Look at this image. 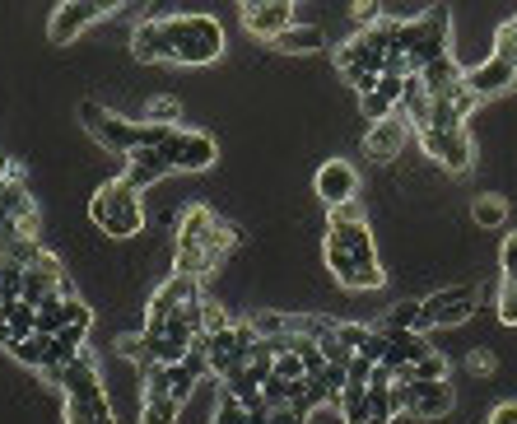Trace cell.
<instances>
[{
  "instance_id": "obj_1",
  "label": "cell",
  "mask_w": 517,
  "mask_h": 424,
  "mask_svg": "<svg viewBox=\"0 0 517 424\" xmlns=\"http://www.w3.org/2000/svg\"><path fill=\"white\" fill-rule=\"evenodd\" d=\"M201 303V280H191V275L173 271L154 289L150 308H145V327H140V336L154 350V369H173L201 345Z\"/></svg>"
},
{
  "instance_id": "obj_2",
  "label": "cell",
  "mask_w": 517,
  "mask_h": 424,
  "mask_svg": "<svg viewBox=\"0 0 517 424\" xmlns=\"http://www.w3.org/2000/svg\"><path fill=\"white\" fill-rule=\"evenodd\" d=\"M322 257H327L331 280L341 289H350V294L387 285V271H382L378 247H373V233H368V219L359 206L331 210L327 238H322Z\"/></svg>"
},
{
  "instance_id": "obj_3",
  "label": "cell",
  "mask_w": 517,
  "mask_h": 424,
  "mask_svg": "<svg viewBox=\"0 0 517 424\" xmlns=\"http://www.w3.org/2000/svg\"><path fill=\"white\" fill-rule=\"evenodd\" d=\"M173 243H177V275L201 280L243 243V233L233 229L229 219H219L210 206H187L182 219L173 224Z\"/></svg>"
},
{
  "instance_id": "obj_4",
  "label": "cell",
  "mask_w": 517,
  "mask_h": 424,
  "mask_svg": "<svg viewBox=\"0 0 517 424\" xmlns=\"http://www.w3.org/2000/svg\"><path fill=\"white\" fill-rule=\"evenodd\" d=\"M52 383L61 387V397H66V424H117L94 355H75Z\"/></svg>"
},
{
  "instance_id": "obj_5",
  "label": "cell",
  "mask_w": 517,
  "mask_h": 424,
  "mask_svg": "<svg viewBox=\"0 0 517 424\" xmlns=\"http://www.w3.org/2000/svg\"><path fill=\"white\" fill-rule=\"evenodd\" d=\"M80 122H84V131L98 140V145H108V150H117V154H140V150H150V145H159L164 140V131L159 126H145V122H126V117H117V112H108V108H98L94 98H84L80 103Z\"/></svg>"
},
{
  "instance_id": "obj_6",
  "label": "cell",
  "mask_w": 517,
  "mask_h": 424,
  "mask_svg": "<svg viewBox=\"0 0 517 424\" xmlns=\"http://www.w3.org/2000/svg\"><path fill=\"white\" fill-rule=\"evenodd\" d=\"M89 219H94L98 229L108 233V238H136L145 229V206H140V192L131 182L112 178L103 182L89 201Z\"/></svg>"
},
{
  "instance_id": "obj_7",
  "label": "cell",
  "mask_w": 517,
  "mask_h": 424,
  "mask_svg": "<svg viewBox=\"0 0 517 424\" xmlns=\"http://www.w3.org/2000/svg\"><path fill=\"white\" fill-rule=\"evenodd\" d=\"M224 56V28L210 19V14H177V47H173V61L177 66H215Z\"/></svg>"
},
{
  "instance_id": "obj_8",
  "label": "cell",
  "mask_w": 517,
  "mask_h": 424,
  "mask_svg": "<svg viewBox=\"0 0 517 424\" xmlns=\"http://www.w3.org/2000/svg\"><path fill=\"white\" fill-rule=\"evenodd\" d=\"M480 303H485V294L476 285L438 289V294L420 299V331L429 336L434 327H462V322H471L480 313Z\"/></svg>"
},
{
  "instance_id": "obj_9",
  "label": "cell",
  "mask_w": 517,
  "mask_h": 424,
  "mask_svg": "<svg viewBox=\"0 0 517 424\" xmlns=\"http://www.w3.org/2000/svg\"><path fill=\"white\" fill-rule=\"evenodd\" d=\"M159 154H164V164L177 168V173H205V168L215 164V136H205V131H187V126H173L164 131L159 140Z\"/></svg>"
},
{
  "instance_id": "obj_10",
  "label": "cell",
  "mask_w": 517,
  "mask_h": 424,
  "mask_svg": "<svg viewBox=\"0 0 517 424\" xmlns=\"http://www.w3.org/2000/svg\"><path fill=\"white\" fill-rule=\"evenodd\" d=\"M415 140H420L424 154H429L438 168H448L452 178L471 173V164H476V145H471L466 131H434V126H424V131H415Z\"/></svg>"
},
{
  "instance_id": "obj_11",
  "label": "cell",
  "mask_w": 517,
  "mask_h": 424,
  "mask_svg": "<svg viewBox=\"0 0 517 424\" xmlns=\"http://www.w3.org/2000/svg\"><path fill=\"white\" fill-rule=\"evenodd\" d=\"M19 299L28 303V308H47V303L56 299H75V289H70L66 271H61V261L47 252L42 261H33L24 271V289H19Z\"/></svg>"
},
{
  "instance_id": "obj_12",
  "label": "cell",
  "mask_w": 517,
  "mask_h": 424,
  "mask_svg": "<svg viewBox=\"0 0 517 424\" xmlns=\"http://www.w3.org/2000/svg\"><path fill=\"white\" fill-rule=\"evenodd\" d=\"M462 84H466V94L476 98V103H494V98H504V94H513L517 89V66L513 61H504L499 52H490L476 70H466Z\"/></svg>"
},
{
  "instance_id": "obj_13",
  "label": "cell",
  "mask_w": 517,
  "mask_h": 424,
  "mask_svg": "<svg viewBox=\"0 0 517 424\" xmlns=\"http://www.w3.org/2000/svg\"><path fill=\"white\" fill-rule=\"evenodd\" d=\"M108 14H117V5H98V0H66V5H56V10H52L47 38H52L56 47H66V42H75L84 28L98 24V19H108Z\"/></svg>"
},
{
  "instance_id": "obj_14",
  "label": "cell",
  "mask_w": 517,
  "mask_h": 424,
  "mask_svg": "<svg viewBox=\"0 0 517 424\" xmlns=\"http://www.w3.org/2000/svg\"><path fill=\"white\" fill-rule=\"evenodd\" d=\"M173 47H177V14H154L131 38L136 61H173Z\"/></svg>"
},
{
  "instance_id": "obj_15",
  "label": "cell",
  "mask_w": 517,
  "mask_h": 424,
  "mask_svg": "<svg viewBox=\"0 0 517 424\" xmlns=\"http://www.w3.org/2000/svg\"><path fill=\"white\" fill-rule=\"evenodd\" d=\"M317 196L327 201V210H345L359 201V173L350 159H327L317 168Z\"/></svg>"
},
{
  "instance_id": "obj_16",
  "label": "cell",
  "mask_w": 517,
  "mask_h": 424,
  "mask_svg": "<svg viewBox=\"0 0 517 424\" xmlns=\"http://www.w3.org/2000/svg\"><path fill=\"white\" fill-rule=\"evenodd\" d=\"M177 415H182V406L168 392L164 369L140 373V424H177Z\"/></svg>"
},
{
  "instance_id": "obj_17",
  "label": "cell",
  "mask_w": 517,
  "mask_h": 424,
  "mask_svg": "<svg viewBox=\"0 0 517 424\" xmlns=\"http://www.w3.org/2000/svg\"><path fill=\"white\" fill-rule=\"evenodd\" d=\"M415 136L410 131V122L401 117V112H392L387 122H373L364 131V154L373 159V164H392V159H401V145Z\"/></svg>"
},
{
  "instance_id": "obj_18",
  "label": "cell",
  "mask_w": 517,
  "mask_h": 424,
  "mask_svg": "<svg viewBox=\"0 0 517 424\" xmlns=\"http://www.w3.org/2000/svg\"><path fill=\"white\" fill-rule=\"evenodd\" d=\"M243 24L252 38L261 42H280L294 28V5L285 0H261V5H243Z\"/></svg>"
},
{
  "instance_id": "obj_19",
  "label": "cell",
  "mask_w": 517,
  "mask_h": 424,
  "mask_svg": "<svg viewBox=\"0 0 517 424\" xmlns=\"http://www.w3.org/2000/svg\"><path fill=\"white\" fill-rule=\"evenodd\" d=\"M457 406V397H452V383H415L410 387V411L415 420H443V415Z\"/></svg>"
},
{
  "instance_id": "obj_20",
  "label": "cell",
  "mask_w": 517,
  "mask_h": 424,
  "mask_svg": "<svg viewBox=\"0 0 517 424\" xmlns=\"http://www.w3.org/2000/svg\"><path fill=\"white\" fill-rule=\"evenodd\" d=\"M205 373H210V364H205V355H201V345L191 350L182 364H173V369H164V383H168V392H173V401L177 406H187V397L196 392V383H201Z\"/></svg>"
},
{
  "instance_id": "obj_21",
  "label": "cell",
  "mask_w": 517,
  "mask_h": 424,
  "mask_svg": "<svg viewBox=\"0 0 517 424\" xmlns=\"http://www.w3.org/2000/svg\"><path fill=\"white\" fill-rule=\"evenodd\" d=\"M173 168L164 164V154H159V145H150V150H140V154H131L126 159V173H122V182H131L136 192H145V187H154L159 178H168Z\"/></svg>"
},
{
  "instance_id": "obj_22",
  "label": "cell",
  "mask_w": 517,
  "mask_h": 424,
  "mask_svg": "<svg viewBox=\"0 0 517 424\" xmlns=\"http://www.w3.org/2000/svg\"><path fill=\"white\" fill-rule=\"evenodd\" d=\"M373 331L378 336H387V341H396V336H406V331H420V303H396V308H387L382 313V322H373Z\"/></svg>"
},
{
  "instance_id": "obj_23",
  "label": "cell",
  "mask_w": 517,
  "mask_h": 424,
  "mask_svg": "<svg viewBox=\"0 0 517 424\" xmlns=\"http://www.w3.org/2000/svg\"><path fill=\"white\" fill-rule=\"evenodd\" d=\"M275 47H280V52H289V56H313V52H322V47H327V33H322L317 24H294L285 38L275 42Z\"/></svg>"
},
{
  "instance_id": "obj_24",
  "label": "cell",
  "mask_w": 517,
  "mask_h": 424,
  "mask_svg": "<svg viewBox=\"0 0 517 424\" xmlns=\"http://www.w3.org/2000/svg\"><path fill=\"white\" fill-rule=\"evenodd\" d=\"M471 219H476V229H504L508 201H504V196H494V192L476 196V201H471Z\"/></svg>"
},
{
  "instance_id": "obj_25",
  "label": "cell",
  "mask_w": 517,
  "mask_h": 424,
  "mask_svg": "<svg viewBox=\"0 0 517 424\" xmlns=\"http://www.w3.org/2000/svg\"><path fill=\"white\" fill-rule=\"evenodd\" d=\"M317 350H322V359H327L331 369H350V345H345V336H341V322H331L322 336H317Z\"/></svg>"
},
{
  "instance_id": "obj_26",
  "label": "cell",
  "mask_w": 517,
  "mask_h": 424,
  "mask_svg": "<svg viewBox=\"0 0 517 424\" xmlns=\"http://www.w3.org/2000/svg\"><path fill=\"white\" fill-rule=\"evenodd\" d=\"M336 411H341L345 424H364V420H373V401H368V387H345L341 401H336Z\"/></svg>"
},
{
  "instance_id": "obj_27",
  "label": "cell",
  "mask_w": 517,
  "mask_h": 424,
  "mask_svg": "<svg viewBox=\"0 0 517 424\" xmlns=\"http://www.w3.org/2000/svg\"><path fill=\"white\" fill-rule=\"evenodd\" d=\"M145 126H159V131H173V126H182V103L177 98H168V94H159L145 108V117H140Z\"/></svg>"
},
{
  "instance_id": "obj_28",
  "label": "cell",
  "mask_w": 517,
  "mask_h": 424,
  "mask_svg": "<svg viewBox=\"0 0 517 424\" xmlns=\"http://www.w3.org/2000/svg\"><path fill=\"white\" fill-rule=\"evenodd\" d=\"M5 322H10V341H24V336L38 331V308H28L24 299H14V303H5Z\"/></svg>"
},
{
  "instance_id": "obj_29",
  "label": "cell",
  "mask_w": 517,
  "mask_h": 424,
  "mask_svg": "<svg viewBox=\"0 0 517 424\" xmlns=\"http://www.w3.org/2000/svg\"><path fill=\"white\" fill-rule=\"evenodd\" d=\"M70 327V313H66V299H56V303H47V308H38V331L33 336H61V331Z\"/></svg>"
},
{
  "instance_id": "obj_30",
  "label": "cell",
  "mask_w": 517,
  "mask_h": 424,
  "mask_svg": "<svg viewBox=\"0 0 517 424\" xmlns=\"http://www.w3.org/2000/svg\"><path fill=\"white\" fill-rule=\"evenodd\" d=\"M10 355L28 369H47V336H24V341H10Z\"/></svg>"
},
{
  "instance_id": "obj_31",
  "label": "cell",
  "mask_w": 517,
  "mask_h": 424,
  "mask_svg": "<svg viewBox=\"0 0 517 424\" xmlns=\"http://www.w3.org/2000/svg\"><path fill=\"white\" fill-rule=\"evenodd\" d=\"M410 383H448V355L434 350V355H424L415 369H410Z\"/></svg>"
},
{
  "instance_id": "obj_32",
  "label": "cell",
  "mask_w": 517,
  "mask_h": 424,
  "mask_svg": "<svg viewBox=\"0 0 517 424\" xmlns=\"http://www.w3.org/2000/svg\"><path fill=\"white\" fill-rule=\"evenodd\" d=\"M117 355L131 359L140 373L154 369V350H150V341H145V336H122V341H117Z\"/></svg>"
},
{
  "instance_id": "obj_33",
  "label": "cell",
  "mask_w": 517,
  "mask_h": 424,
  "mask_svg": "<svg viewBox=\"0 0 517 424\" xmlns=\"http://www.w3.org/2000/svg\"><path fill=\"white\" fill-rule=\"evenodd\" d=\"M210 424H252V411H247L238 397H229V392H224V397H219V406H215V420H210Z\"/></svg>"
},
{
  "instance_id": "obj_34",
  "label": "cell",
  "mask_w": 517,
  "mask_h": 424,
  "mask_svg": "<svg viewBox=\"0 0 517 424\" xmlns=\"http://www.w3.org/2000/svg\"><path fill=\"white\" fill-rule=\"evenodd\" d=\"M308 415H313V406L303 397V401H289V406H275V411L266 415V424H308Z\"/></svg>"
},
{
  "instance_id": "obj_35",
  "label": "cell",
  "mask_w": 517,
  "mask_h": 424,
  "mask_svg": "<svg viewBox=\"0 0 517 424\" xmlns=\"http://www.w3.org/2000/svg\"><path fill=\"white\" fill-rule=\"evenodd\" d=\"M494 369H499V359H494V350H485V345H476V350L466 355V373H471V378H490Z\"/></svg>"
},
{
  "instance_id": "obj_36",
  "label": "cell",
  "mask_w": 517,
  "mask_h": 424,
  "mask_svg": "<svg viewBox=\"0 0 517 424\" xmlns=\"http://www.w3.org/2000/svg\"><path fill=\"white\" fill-rule=\"evenodd\" d=\"M224 327H233L229 313H224L215 299H205L201 303V336H210V331H224Z\"/></svg>"
},
{
  "instance_id": "obj_37",
  "label": "cell",
  "mask_w": 517,
  "mask_h": 424,
  "mask_svg": "<svg viewBox=\"0 0 517 424\" xmlns=\"http://www.w3.org/2000/svg\"><path fill=\"white\" fill-rule=\"evenodd\" d=\"M499 317H504L508 327H517V285H508V280H499Z\"/></svg>"
},
{
  "instance_id": "obj_38",
  "label": "cell",
  "mask_w": 517,
  "mask_h": 424,
  "mask_svg": "<svg viewBox=\"0 0 517 424\" xmlns=\"http://www.w3.org/2000/svg\"><path fill=\"white\" fill-rule=\"evenodd\" d=\"M499 271H504L508 285H517V233H508L504 247H499Z\"/></svg>"
},
{
  "instance_id": "obj_39",
  "label": "cell",
  "mask_w": 517,
  "mask_h": 424,
  "mask_svg": "<svg viewBox=\"0 0 517 424\" xmlns=\"http://www.w3.org/2000/svg\"><path fill=\"white\" fill-rule=\"evenodd\" d=\"M485 424H517V401L508 397V401H494L490 406V420Z\"/></svg>"
},
{
  "instance_id": "obj_40",
  "label": "cell",
  "mask_w": 517,
  "mask_h": 424,
  "mask_svg": "<svg viewBox=\"0 0 517 424\" xmlns=\"http://www.w3.org/2000/svg\"><path fill=\"white\" fill-rule=\"evenodd\" d=\"M0 345H10V322H5V308H0Z\"/></svg>"
},
{
  "instance_id": "obj_41",
  "label": "cell",
  "mask_w": 517,
  "mask_h": 424,
  "mask_svg": "<svg viewBox=\"0 0 517 424\" xmlns=\"http://www.w3.org/2000/svg\"><path fill=\"white\" fill-rule=\"evenodd\" d=\"M364 424H392V420H382V415H373V420H364Z\"/></svg>"
}]
</instances>
